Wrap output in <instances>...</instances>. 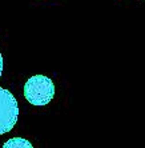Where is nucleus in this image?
I'll return each mask as SVG.
<instances>
[{
    "label": "nucleus",
    "mask_w": 145,
    "mask_h": 148,
    "mask_svg": "<svg viewBox=\"0 0 145 148\" xmlns=\"http://www.w3.org/2000/svg\"><path fill=\"white\" fill-rule=\"evenodd\" d=\"M24 96L32 106H47L55 96L53 82L43 75L32 76L24 86Z\"/></svg>",
    "instance_id": "f257e3e1"
},
{
    "label": "nucleus",
    "mask_w": 145,
    "mask_h": 148,
    "mask_svg": "<svg viewBox=\"0 0 145 148\" xmlns=\"http://www.w3.org/2000/svg\"><path fill=\"white\" fill-rule=\"evenodd\" d=\"M3 73V55L0 52V76ZM19 117V106L15 96L10 91L0 88V135L7 134L12 128Z\"/></svg>",
    "instance_id": "f03ea898"
},
{
    "label": "nucleus",
    "mask_w": 145,
    "mask_h": 148,
    "mask_svg": "<svg viewBox=\"0 0 145 148\" xmlns=\"http://www.w3.org/2000/svg\"><path fill=\"white\" fill-rule=\"evenodd\" d=\"M3 148H33L27 139L23 138H12L4 143Z\"/></svg>",
    "instance_id": "7ed1b4c3"
}]
</instances>
